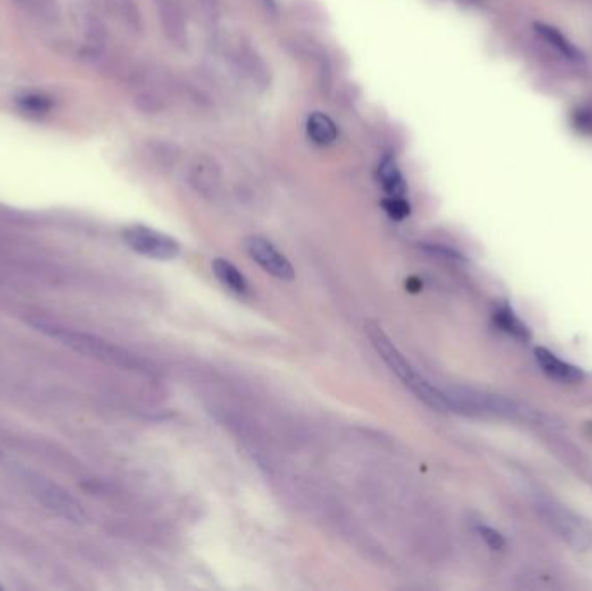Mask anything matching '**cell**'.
I'll use <instances>...</instances> for the list:
<instances>
[{
    "label": "cell",
    "mask_w": 592,
    "mask_h": 591,
    "mask_svg": "<svg viewBox=\"0 0 592 591\" xmlns=\"http://www.w3.org/2000/svg\"><path fill=\"white\" fill-rule=\"evenodd\" d=\"M366 333L372 347L376 349V352L379 354V358L385 361V365L394 371L395 375L398 376V380L416 395L420 401H423L426 406H429L431 409L437 411H449V404L447 399L442 389H437L435 385H431L423 375L413 367L404 354L398 350V347L392 342V338L388 337L379 325L376 323H366Z\"/></svg>",
    "instance_id": "cell-1"
},
{
    "label": "cell",
    "mask_w": 592,
    "mask_h": 591,
    "mask_svg": "<svg viewBox=\"0 0 592 591\" xmlns=\"http://www.w3.org/2000/svg\"><path fill=\"white\" fill-rule=\"evenodd\" d=\"M31 325L37 330H40L42 333L56 338L63 345L70 347L71 350H75L82 356L97 359L106 365L123 367V369H132V371H141L142 369L141 361L134 354L123 350L121 347H116L103 338L94 337L84 332H75V330H70L64 326H57L53 323H46L42 319L31 321Z\"/></svg>",
    "instance_id": "cell-2"
},
{
    "label": "cell",
    "mask_w": 592,
    "mask_h": 591,
    "mask_svg": "<svg viewBox=\"0 0 592 591\" xmlns=\"http://www.w3.org/2000/svg\"><path fill=\"white\" fill-rule=\"evenodd\" d=\"M444 394L452 413L463 415H492L506 418H525L530 413L518 402L509 401L501 395L487 394L473 389H444Z\"/></svg>",
    "instance_id": "cell-3"
},
{
    "label": "cell",
    "mask_w": 592,
    "mask_h": 591,
    "mask_svg": "<svg viewBox=\"0 0 592 591\" xmlns=\"http://www.w3.org/2000/svg\"><path fill=\"white\" fill-rule=\"evenodd\" d=\"M23 480L27 484L31 494L57 517L73 522L82 524L85 520V511L82 505L56 482H53L40 474L33 472H23Z\"/></svg>",
    "instance_id": "cell-4"
},
{
    "label": "cell",
    "mask_w": 592,
    "mask_h": 591,
    "mask_svg": "<svg viewBox=\"0 0 592 591\" xmlns=\"http://www.w3.org/2000/svg\"><path fill=\"white\" fill-rule=\"evenodd\" d=\"M537 511L568 545L584 552L592 546V529L575 513L549 498L537 500Z\"/></svg>",
    "instance_id": "cell-5"
},
{
    "label": "cell",
    "mask_w": 592,
    "mask_h": 591,
    "mask_svg": "<svg viewBox=\"0 0 592 591\" xmlns=\"http://www.w3.org/2000/svg\"><path fill=\"white\" fill-rule=\"evenodd\" d=\"M123 241L136 254L154 260H173L180 255V243L169 234L147 225H130L123 231Z\"/></svg>",
    "instance_id": "cell-6"
},
{
    "label": "cell",
    "mask_w": 592,
    "mask_h": 591,
    "mask_svg": "<svg viewBox=\"0 0 592 591\" xmlns=\"http://www.w3.org/2000/svg\"><path fill=\"white\" fill-rule=\"evenodd\" d=\"M243 247H245L246 254L252 257V260H254L267 274H271L281 282L295 280L296 273H295V267L291 266V262L265 238L248 236V238H245Z\"/></svg>",
    "instance_id": "cell-7"
},
{
    "label": "cell",
    "mask_w": 592,
    "mask_h": 591,
    "mask_svg": "<svg viewBox=\"0 0 592 591\" xmlns=\"http://www.w3.org/2000/svg\"><path fill=\"white\" fill-rule=\"evenodd\" d=\"M537 365L540 369L553 380L562 382V384H579L584 378V373L580 367H573L570 363H566L563 359H560L556 354H553L551 350L544 349V347H537L536 349Z\"/></svg>",
    "instance_id": "cell-8"
},
{
    "label": "cell",
    "mask_w": 592,
    "mask_h": 591,
    "mask_svg": "<svg viewBox=\"0 0 592 591\" xmlns=\"http://www.w3.org/2000/svg\"><path fill=\"white\" fill-rule=\"evenodd\" d=\"M213 274L217 280L222 283L230 291H234L239 297L250 295V283L245 278V274L226 258H215L212 264Z\"/></svg>",
    "instance_id": "cell-9"
},
{
    "label": "cell",
    "mask_w": 592,
    "mask_h": 591,
    "mask_svg": "<svg viewBox=\"0 0 592 591\" xmlns=\"http://www.w3.org/2000/svg\"><path fill=\"white\" fill-rule=\"evenodd\" d=\"M534 29H536L537 35L546 44H549L553 49H556L562 56L566 57V59H573V61L582 59V53L575 47V44H571L570 38L564 37L560 30L554 29L551 25H546V23H536Z\"/></svg>",
    "instance_id": "cell-10"
},
{
    "label": "cell",
    "mask_w": 592,
    "mask_h": 591,
    "mask_svg": "<svg viewBox=\"0 0 592 591\" xmlns=\"http://www.w3.org/2000/svg\"><path fill=\"white\" fill-rule=\"evenodd\" d=\"M307 132L317 146H329L338 138L337 123L324 113L315 112L307 122Z\"/></svg>",
    "instance_id": "cell-11"
},
{
    "label": "cell",
    "mask_w": 592,
    "mask_h": 591,
    "mask_svg": "<svg viewBox=\"0 0 592 591\" xmlns=\"http://www.w3.org/2000/svg\"><path fill=\"white\" fill-rule=\"evenodd\" d=\"M378 175H379L381 186L388 197H405L407 186H405L402 172L396 167L394 160H390V158L383 160L378 170Z\"/></svg>",
    "instance_id": "cell-12"
},
{
    "label": "cell",
    "mask_w": 592,
    "mask_h": 591,
    "mask_svg": "<svg viewBox=\"0 0 592 591\" xmlns=\"http://www.w3.org/2000/svg\"><path fill=\"white\" fill-rule=\"evenodd\" d=\"M494 319H496V325L511 337L518 338V340H530L532 337L529 326L509 308L496 310Z\"/></svg>",
    "instance_id": "cell-13"
},
{
    "label": "cell",
    "mask_w": 592,
    "mask_h": 591,
    "mask_svg": "<svg viewBox=\"0 0 592 591\" xmlns=\"http://www.w3.org/2000/svg\"><path fill=\"white\" fill-rule=\"evenodd\" d=\"M383 208L395 221H404L411 214V205L405 201L404 197L385 198L383 199Z\"/></svg>",
    "instance_id": "cell-14"
},
{
    "label": "cell",
    "mask_w": 592,
    "mask_h": 591,
    "mask_svg": "<svg viewBox=\"0 0 592 591\" xmlns=\"http://www.w3.org/2000/svg\"><path fill=\"white\" fill-rule=\"evenodd\" d=\"M479 536H481V539L492 548V550H503L504 546H506V539H504V536L501 535V533H497L496 529H490V528H479Z\"/></svg>",
    "instance_id": "cell-15"
},
{
    "label": "cell",
    "mask_w": 592,
    "mask_h": 591,
    "mask_svg": "<svg viewBox=\"0 0 592 591\" xmlns=\"http://www.w3.org/2000/svg\"><path fill=\"white\" fill-rule=\"evenodd\" d=\"M21 105L29 110V112L33 113H44L49 110V101L46 97H40V96H29L21 101Z\"/></svg>",
    "instance_id": "cell-16"
},
{
    "label": "cell",
    "mask_w": 592,
    "mask_h": 591,
    "mask_svg": "<svg viewBox=\"0 0 592 591\" xmlns=\"http://www.w3.org/2000/svg\"><path fill=\"white\" fill-rule=\"evenodd\" d=\"M21 4H25V5H29V9L31 7H40V4H42V0H20Z\"/></svg>",
    "instance_id": "cell-17"
}]
</instances>
